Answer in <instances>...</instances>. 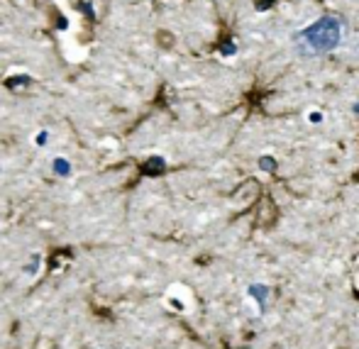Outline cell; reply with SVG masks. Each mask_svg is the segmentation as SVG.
<instances>
[{"instance_id": "cell-1", "label": "cell", "mask_w": 359, "mask_h": 349, "mask_svg": "<svg viewBox=\"0 0 359 349\" xmlns=\"http://www.w3.org/2000/svg\"><path fill=\"white\" fill-rule=\"evenodd\" d=\"M308 39H313L311 44H318V47H325V42L323 39H327V44H335L337 39V25L332 22V20H320V22L316 25V27L308 29Z\"/></svg>"}, {"instance_id": "cell-2", "label": "cell", "mask_w": 359, "mask_h": 349, "mask_svg": "<svg viewBox=\"0 0 359 349\" xmlns=\"http://www.w3.org/2000/svg\"><path fill=\"white\" fill-rule=\"evenodd\" d=\"M54 171H57V174H69V164L64 159H57V164H54Z\"/></svg>"}, {"instance_id": "cell-3", "label": "cell", "mask_w": 359, "mask_h": 349, "mask_svg": "<svg viewBox=\"0 0 359 349\" xmlns=\"http://www.w3.org/2000/svg\"><path fill=\"white\" fill-rule=\"evenodd\" d=\"M37 144H47V132H39L37 135Z\"/></svg>"}]
</instances>
